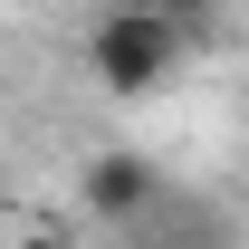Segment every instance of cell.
I'll return each mask as SVG.
<instances>
[{
    "mask_svg": "<svg viewBox=\"0 0 249 249\" xmlns=\"http://www.w3.org/2000/svg\"><path fill=\"white\" fill-rule=\"evenodd\" d=\"M173 58H182V29L163 10H106L96 38H87V67H96L106 96H154L173 77Z\"/></svg>",
    "mask_w": 249,
    "mask_h": 249,
    "instance_id": "cell-1",
    "label": "cell"
},
{
    "mask_svg": "<svg viewBox=\"0 0 249 249\" xmlns=\"http://www.w3.org/2000/svg\"><path fill=\"white\" fill-rule=\"evenodd\" d=\"M154 201H163V173L144 154H96L87 163V211L96 220H144Z\"/></svg>",
    "mask_w": 249,
    "mask_h": 249,
    "instance_id": "cell-2",
    "label": "cell"
},
{
    "mask_svg": "<svg viewBox=\"0 0 249 249\" xmlns=\"http://www.w3.org/2000/svg\"><path fill=\"white\" fill-rule=\"evenodd\" d=\"M144 220H154V249H230V230H220L211 201H173V192H163Z\"/></svg>",
    "mask_w": 249,
    "mask_h": 249,
    "instance_id": "cell-3",
    "label": "cell"
},
{
    "mask_svg": "<svg viewBox=\"0 0 249 249\" xmlns=\"http://www.w3.org/2000/svg\"><path fill=\"white\" fill-rule=\"evenodd\" d=\"M154 10H163V19H173L182 38H192V10H201V0H154Z\"/></svg>",
    "mask_w": 249,
    "mask_h": 249,
    "instance_id": "cell-4",
    "label": "cell"
},
{
    "mask_svg": "<svg viewBox=\"0 0 249 249\" xmlns=\"http://www.w3.org/2000/svg\"><path fill=\"white\" fill-rule=\"evenodd\" d=\"M19 249H67V240H48V230H29V240H19Z\"/></svg>",
    "mask_w": 249,
    "mask_h": 249,
    "instance_id": "cell-5",
    "label": "cell"
}]
</instances>
